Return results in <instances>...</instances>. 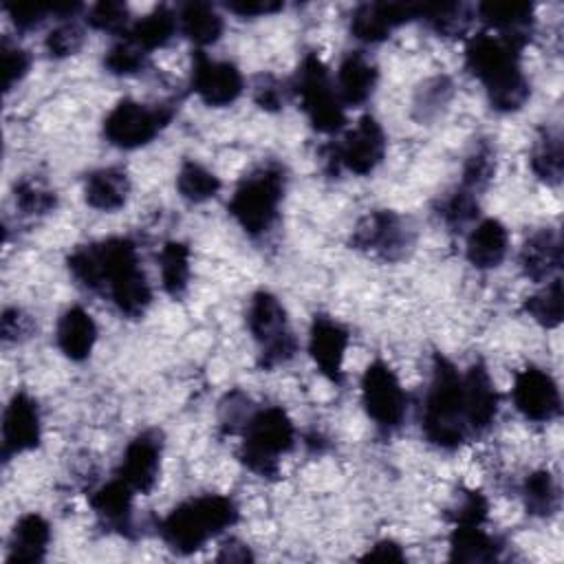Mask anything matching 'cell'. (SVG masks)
I'll return each mask as SVG.
<instances>
[{
    "label": "cell",
    "instance_id": "1",
    "mask_svg": "<svg viewBox=\"0 0 564 564\" xmlns=\"http://www.w3.org/2000/svg\"><path fill=\"white\" fill-rule=\"evenodd\" d=\"M66 264L84 289L106 291L121 315L137 319L148 311L152 289L130 238H108L77 247Z\"/></svg>",
    "mask_w": 564,
    "mask_h": 564
},
{
    "label": "cell",
    "instance_id": "2",
    "mask_svg": "<svg viewBox=\"0 0 564 564\" xmlns=\"http://www.w3.org/2000/svg\"><path fill=\"white\" fill-rule=\"evenodd\" d=\"M522 48L498 33H478L467 42L465 64L482 82L491 108L500 112L520 110L529 99L531 88L520 66Z\"/></svg>",
    "mask_w": 564,
    "mask_h": 564
},
{
    "label": "cell",
    "instance_id": "3",
    "mask_svg": "<svg viewBox=\"0 0 564 564\" xmlns=\"http://www.w3.org/2000/svg\"><path fill=\"white\" fill-rule=\"evenodd\" d=\"M421 430L441 449H456L469 436L463 375L443 355H434L432 379L421 410Z\"/></svg>",
    "mask_w": 564,
    "mask_h": 564
},
{
    "label": "cell",
    "instance_id": "4",
    "mask_svg": "<svg viewBox=\"0 0 564 564\" xmlns=\"http://www.w3.org/2000/svg\"><path fill=\"white\" fill-rule=\"evenodd\" d=\"M238 520V507L231 498L205 494L174 507L161 522L163 542L181 555L198 551L207 540L223 533Z\"/></svg>",
    "mask_w": 564,
    "mask_h": 564
},
{
    "label": "cell",
    "instance_id": "5",
    "mask_svg": "<svg viewBox=\"0 0 564 564\" xmlns=\"http://www.w3.org/2000/svg\"><path fill=\"white\" fill-rule=\"evenodd\" d=\"M284 187V167L278 163H262L238 183L227 209L245 234L262 236L278 218Z\"/></svg>",
    "mask_w": 564,
    "mask_h": 564
},
{
    "label": "cell",
    "instance_id": "6",
    "mask_svg": "<svg viewBox=\"0 0 564 564\" xmlns=\"http://www.w3.org/2000/svg\"><path fill=\"white\" fill-rule=\"evenodd\" d=\"M295 427L280 405H267L249 414L242 425L240 460L258 476H275L280 458L291 452Z\"/></svg>",
    "mask_w": 564,
    "mask_h": 564
},
{
    "label": "cell",
    "instance_id": "7",
    "mask_svg": "<svg viewBox=\"0 0 564 564\" xmlns=\"http://www.w3.org/2000/svg\"><path fill=\"white\" fill-rule=\"evenodd\" d=\"M293 90L302 101V110L306 112L311 126L319 132H337L346 123L344 115V104L333 88V82L328 77V68L324 62L315 55L308 53L304 55L302 64L297 66L295 79H293Z\"/></svg>",
    "mask_w": 564,
    "mask_h": 564
},
{
    "label": "cell",
    "instance_id": "8",
    "mask_svg": "<svg viewBox=\"0 0 564 564\" xmlns=\"http://www.w3.org/2000/svg\"><path fill=\"white\" fill-rule=\"evenodd\" d=\"M247 324L253 339L260 346V357H258L260 368L271 370L275 366L286 364L295 355L297 344L289 328L284 306L273 293L258 291L251 297V304L247 311Z\"/></svg>",
    "mask_w": 564,
    "mask_h": 564
},
{
    "label": "cell",
    "instance_id": "9",
    "mask_svg": "<svg viewBox=\"0 0 564 564\" xmlns=\"http://www.w3.org/2000/svg\"><path fill=\"white\" fill-rule=\"evenodd\" d=\"M174 117V106H145L134 99H121L104 119V137L110 145L134 150L150 143Z\"/></svg>",
    "mask_w": 564,
    "mask_h": 564
},
{
    "label": "cell",
    "instance_id": "10",
    "mask_svg": "<svg viewBox=\"0 0 564 564\" xmlns=\"http://www.w3.org/2000/svg\"><path fill=\"white\" fill-rule=\"evenodd\" d=\"M361 403L366 414L383 432L397 430L408 410V397L394 375L383 361H372L361 377Z\"/></svg>",
    "mask_w": 564,
    "mask_h": 564
},
{
    "label": "cell",
    "instance_id": "11",
    "mask_svg": "<svg viewBox=\"0 0 564 564\" xmlns=\"http://www.w3.org/2000/svg\"><path fill=\"white\" fill-rule=\"evenodd\" d=\"M386 154V134L379 121L370 115H364L355 128L344 137L341 143L330 148V154L326 156L328 167L337 172L339 167H346L352 174H370Z\"/></svg>",
    "mask_w": 564,
    "mask_h": 564
},
{
    "label": "cell",
    "instance_id": "12",
    "mask_svg": "<svg viewBox=\"0 0 564 564\" xmlns=\"http://www.w3.org/2000/svg\"><path fill=\"white\" fill-rule=\"evenodd\" d=\"M350 242L355 249L375 253L383 260H399L412 247L414 231L399 214L379 209L357 223Z\"/></svg>",
    "mask_w": 564,
    "mask_h": 564
},
{
    "label": "cell",
    "instance_id": "13",
    "mask_svg": "<svg viewBox=\"0 0 564 564\" xmlns=\"http://www.w3.org/2000/svg\"><path fill=\"white\" fill-rule=\"evenodd\" d=\"M192 88L207 106L220 108L234 104L240 97L245 82L236 64L212 59L198 51L192 57Z\"/></svg>",
    "mask_w": 564,
    "mask_h": 564
},
{
    "label": "cell",
    "instance_id": "14",
    "mask_svg": "<svg viewBox=\"0 0 564 564\" xmlns=\"http://www.w3.org/2000/svg\"><path fill=\"white\" fill-rule=\"evenodd\" d=\"M511 394L518 412L529 421H553L562 412V399L555 379L535 366H529L516 375Z\"/></svg>",
    "mask_w": 564,
    "mask_h": 564
},
{
    "label": "cell",
    "instance_id": "15",
    "mask_svg": "<svg viewBox=\"0 0 564 564\" xmlns=\"http://www.w3.org/2000/svg\"><path fill=\"white\" fill-rule=\"evenodd\" d=\"M42 425L37 401L26 392H15L4 408L2 416V456L11 458L15 454L29 452L40 445Z\"/></svg>",
    "mask_w": 564,
    "mask_h": 564
},
{
    "label": "cell",
    "instance_id": "16",
    "mask_svg": "<svg viewBox=\"0 0 564 564\" xmlns=\"http://www.w3.org/2000/svg\"><path fill=\"white\" fill-rule=\"evenodd\" d=\"M161 449L163 441L159 432L148 430L137 434L121 456L117 476L126 480L134 489V494L152 491L161 469Z\"/></svg>",
    "mask_w": 564,
    "mask_h": 564
},
{
    "label": "cell",
    "instance_id": "17",
    "mask_svg": "<svg viewBox=\"0 0 564 564\" xmlns=\"http://www.w3.org/2000/svg\"><path fill=\"white\" fill-rule=\"evenodd\" d=\"M348 348V330L328 315H315L308 330V352L319 372L333 381L344 379V355Z\"/></svg>",
    "mask_w": 564,
    "mask_h": 564
},
{
    "label": "cell",
    "instance_id": "18",
    "mask_svg": "<svg viewBox=\"0 0 564 564\" xmlns=\"http://www.w3.org/2000/svg\"><path fill=\"white\" fill-rule=\"evenodd\" d=\"M416 18V4L412 2H366L359 4L350 18V33L368 44H377L390 35V31L403 22Z\"/></svg>",
    "mask_w": 564,
    "mask_h": 564
},
{
    "label": "cell",
    "instance_id": "19",
    "mask_svg": "<svg viewBox=\"0 0 564 564\" xmlns=\"http://www.w3.org/2000/svg\"><path fill=\"white\" fill-rule=\"evenodd\" d=\"M465 388V416L469 434L487 432L498 416V392L482 364H474L463 375Z\"/></svg>",
    "mask_w": 564,
    "mask_h": 564
},
{
    "label": "cell",
    "instance_id": "20",
    "mask_svg": "<svg viewBox=\"0 0 564 564\" xmlns=\"http://www.w3.org/2000/svg\"><path fill=\"white\" fill-rule=\"evenodd\" d=\"M59 350L70 361H84L90 357L95 339H97V324L93 315L82 306H70L62 313L55 333Z\"/></svg>",
    "mask_w": 564,
    "mask_h": 564
},
{
    "label": "cell",
    "instance_id": "21",
    "mask_svg": "<svg viewBox=\"0 0 564 564\" xmlns=\"http://www.w3.org/2000/svg\"><path fill=\"white\" fill-rule=\"evenodd\" d=\"M478 15L502 37H509L522 46H527L531 40L533 4L529 2H482L478 7Z\"/></svg>",
    "mask_w": 564,
    "mask_h": 564
},
{
    "label": "cell",
    "instance_id": "22",
    "mask_svg": "<svg viewBox=\"0 0 564 564\" xmlns=\"http://www.w3.org/2000/svg\"><path fill=\"white\" fill-rule=\"evenodd\" d=\"M377 86V66L361 51H350L337 68V95L346 106L364 104Z\"/></svg>",
    "mask_w": 564,
    "mask_h": 564
},
{
    "label": "cell",
    "instance_id": "23",
    "mask_svg": "<svg viewBox=\"0 0 564 564\" xmlns=\"http://www.w3.org/2000/svg\"><path fill=\"white\" fill-rule=\"evenodd\" d=\"M509 249V231L496 218L480 220L467 236V260L476 269H494L498 267Z\"/></svg>",
    "mask_w": 564,
    "mask_h": 564
},
{
    "label": "cell",
    "instance_id": "24",
    "mask_svg": "<svg viewBox=\"0 0 564 564\" xmlns=\"http://www.w3.org/2000/svg\"><path fill=\"white\" fill-rule=\"evenodd\" d=\"M562 267V245L553 229L535 231L520 251V269L535 282L549 280Z\"/></svg>",
    "mask_w": 564,
    "mask_h": 564
},
{
    "label": "cell",
    "instance_id": "25",
    "mask_svg": "<svg viewBox=\"0 0 564 564\" xmlns=\"http://www.w3.org/2000/svg\"><path fill=\"white\" fill-rule=\"evenodd\" d=\"M132 496L134 489L117 476L90 496V507L106 527L119 529L123 533L130 529L132 520Z\"/></svg>",
    "mask_w": 564,
    "mask_h": 564
},
{
    "label": "cell",
    "instance_id": "26",
    "mask_svg": "<svg viewBox=\"0 0 564 564\" xmlns=\"http://www.w3.org/2000/svg\"><path fill=\"white\" fill-rule=\"evenodd\" d=\"M51 540V527L40 513L22 516L9 538L7 562H40Z\"/></svg>",
    "mask_w": 564,
    "mask_h": 564
},
{
    "label": "cell",
    "instance_id": "27",
    "mask_svg": "<svg viewBox=\"0 0 564 564\" xmlns=\"http://www.w3.org/2000/svg\"><path fill=\"white\" fill-rule=\"evenodd\" d=\"M130 192V181L119 167H101L86 176L84 198L90 207L101 212H115L123 207Z\"/></svg>",
    "mask_w": 564,
    "mask_h": 564
},
{
    "label": "cell",
    "instance_id": "28",
    "mask_svg": "<svg viewBox=\"0 0 564 564\" xmlns=\"http://www.w3.org/2000/svg\"><path fill=\"white\" fill-rule=\"evenodd\" d=\"M502 544L480 529V524H456L449 535V560L454 562H494Z\"/></svg>",
    "mask_w": 564,
    "mask_h": 564
},
{
    "label": "cell",
    "instance_id": "29",
    "mask_svg": "<svg viewBox=\"0 0 564 564\" xmlns=\"http://www.w3.org/2000/svg\"><path fill=\"white\" fill-rule=\"evenodd\" d=\"M178 26L189 42L198 46H209L223 35L225 22H223V15L212 4L187 2L178 13Z\"/></svg>",
    "mask_w": 564,
    "mask_h": 564
},
{
    "label": "cell",
    "instance_id": "30",
    "mask_svg": "<svg viewBox=\"0 0 564 564\" xmlns=\"http://www.w3.org/2000/svg\"><path fill=\"white\" fill-rule=\"evenodd\" d=\"M176 26H178V18L174 15V11H170L167 7H156L148 15L139 18L128 29L126 35H128V40H132L139 48H143L150 55V51L161 48L172 40Z\"/></svg>",
    "mask_w": 564,
    "mask_h": 564
},
{
    "label": "cell",
    "instance_id": "31",
    "mask_svg": "<svg viewBox=\"0 0 564 564\" xmlns=\"http://www.w3.org/2000/svg\"><path fill=\"white\" fill-rule=\"evenodd\" d=\"M161 284L172 297H181L189 284V247L178 240L163 245L159 253Z\"/></svg>",
    "mask_w": 564,
    "mask_h": 564
},
{
    "label": "cell",
    "instance_id": "32",
    "mask_svg": "<svg viewBox=\"0 0 564 564\" xmlns=\"http://www.w3.org/2000/svg\"><path fill=\"white\" fill-rule=\"evenodd\" d=\"M416 18L425 20L438 35L458 37L469 26V9L460 2H421Z\"/></svg>",
    "mask_w": 564,
    "mask_h": 564
},
{
    "label": "cell",
    "instance_id": "33",
    "mask_svg": "<svg viewBox=\"0 0 564 564\" xmlns=\"http://www.w3.org/2000/svg\"><path fill=\"white\" fill-rule=\"evenodd\" d=\"M176 189L189 203H203L218 194L220 178L196 161H185L176 174Z\"/></svg>",
    "mask_w": 564,
    "mask_h": 564
},
{
    "label": "cell",
    "instance_id": "34",
    "mask_svg": "<svg viewBox=\"0 0 564 564\" xmlns=\"http://www.w3.org/2000/svg\"><path fill=\"white\" fill-rule=\"evenodd\" d=\"M524 311L531 319H535L544 328H555L562 322L564 311V293H562V280H551L544 289L529 295L524 300Z\"/></svg>",
    "mask_w": 564,
    "mask_h": 564
},
{
    "label": "cell",
    "instance_id": "35",
    "mask_svg": "<svg viewBox=\"0 0 564 564\" xmlns=\"http://www.w3.org/2000/svg\"><path fill=\"white\" fill-rule=\"evenodd\" d=\"M531 170L549 185L562 181V139L553 130H544L531 154Z\"/></svg>",
    "mask_w": 564,
    "mask_h": 564
},
{
    "label": "cell",
    "instance_id": "36",
    "mask_svg": "<svg viewBox=\"0 0 564 564\" xmlns=\"http://www.w3.org/2000/svg\"><path fill=\"white\" fill-rule=\"evenodd\" d=\"M522 498H524V507L531 516H540L546 518L557 509V485L553 480V476L549 471H533L531 476H527L524 485H522Z\"/></svg>",
    "mask_w": 564,
    "mask_h": 564
},
{
    "label": "cell",
    "instance_id": "37",
    "mask_svg": "<svg viewBox=\"0 0 564 564\" xmlns=\"http://www.w3.org/2000/svg\"><path fill=\"white\" fill-rule=\"evenodd\" d=\"M496 172V154L487 141H480L463 165V185L469 192H480L494 178Z\"/></svg>",
    "mask_w": 564,
    "mask_h": 564
},
{
    "label": "cell",
    "instance_id": "38",
    "mask_svg": "<svg viewBox=\"0 0 564 564\" xmlns=\"http://www.w3.org/2000/svg\"><path fill=\"white\" fill-rule=\"evenodd\" d=\"M57 205V196L37 178H22L15 183V207L24 216H42L53 212Z\"/></svg>",
    "mask_w": 564,
    "mask_h": 564
},
{
    "label": "cell",
    "instance_id": "39",
    "mask_svg": "<svg viewBox=\"0 0 564 564\" xmlns=\"http://www.w3.org/2000/svg\"><path fill=\"white\" fill-rule=\"evenodd\" d=\"M438 216L443 218V223L449 227V229H463L465 225H469L476 216H478V200H476V194L465 189V187H458L456 192H452L449 196L443 198L441 203V209H438Z\"/></svg>",
    "mask_w": 564,
    "mask_h": 564
},
{
    "label": "cell",
    "instance_id": "40",
    "mask_svg": "<svg viewBox=\"0 0 564 564\" xmlns=\"http://www.w3.org/2000/svg\"><path fill=\"white\" fill-rule=\"evenodd\" d=\"M148 64V53L143 48H139L132 40H121L117 42L104 57V66L108 68V73L112 75H134L139 70H143V66Z\"/></svg>",
    "mask_w": 564,
    "mask_h": 564
},
{
    "label": "cell",
    "instance_id": "41",
    "mask_svg": "<svg viewBox=\"0 0 564 564\" xmlns=\"http://www.w3.org/2000/svg\"><path fill=\"white\" fill-rule=\"evenodd\" d=\"M88 24L93 29L106 31V33H128L130 24V11L128 4L115 2V0H101L88 9Z\"/></svg>",
    "mask_w": 564,
    "mask_h": 564
},
{
    "label": "cell",
    "instance_id": "42",
    "mask_svg": "<svg viewBox=\"0 0 564 564\" xmlns=\"http://www.w3.org/2000/svg\"><path fill=\"white\" fill-rule=\"evenodd\" d=\"M82 44H84V31L73 20H66L53 26L44 40V46L51 57H68L77 53Z\"/></svg>",
    "mask_w": 564,
    "mask_h": 564
},
{
    "label": "cell",
    "instance_id": "43",
    "mask_svg": "<svg viewBox=\"0 0 564 564\" xmlns=\"http://www.w3.org/2000/svg\"><path fill=\"white\" fill-rule=\"evenodd\" d=\"M31 66V55L9 40H2V86L9 93L26 73Z\"/></svg>",
    "mask_w": 564,
    "mask_h": 564
},
{
    "label": "cell",
    "instance_id": "44",
    "mask_svg": "<svg viewBox=\"0 0 564 564\" xmlns=\"http://www.w3.org/2000/svg\"><path fill=\"white\" fill-rule=\"evenodd\" d=\"M489 505L480 491H467L458 505L454 507V513L449 516L456 524H482L487 518Z\"/></svg>",
    "mask_w": 564,
    "mask_h": 564
},
{
    "label": "cell",
    "instance_id": "45",
    "mask_svg": "<svg viewBox=\"0 0 564 564\" xmlns=\"http://www.w3.org/2000/svg\"><path fill=\"white\" fill-rule=\"evenodd\" d=\"M452 95V84L447 77H434L425 86H421L419 97H416V108L423 110V117L430 112H436L441 106L447 104Z\"/></svg>",
    "mask_w": 564,
    "mask_h": 564
},
{
    "label": "cell",
    "instance_id": "46",
    "mask_svg": "<svg viewBox=\"0 0 564 564\" xmlns=\"http://www.w3.org/2000/svg\"><path fill=\"white\" fill-rule=\"evenodd\" d=\"M33 330L31 317L20 308H4L2 313V339L7 344H18L26 339Z\"/></svg>",
    "mask_w": 564,
    "mask_h": 564
},
{
    "label": "cell",
    "instance_id": "47",
    "mask_svg": "<svg viewBox=\"0 0 564 564\" xmlns=\"http://www.w3.org/2000/svg\"><path fill=\"white\" fill-rule=\"evenodd\" d=\"M7 11L13 20V24L22 31L35 29L40 26L48 13H53V4L44 7V4H7Z\"/></svg>",
    "mask_w": 564,
    "mask_h": 564
},
{
    "label": "cell",
    "instance_id": "48",
    "mask_svg": "<svg viewBox=\"0 0 564 564\" xmlns=\"http://www.w3.org/2000/svg\"><path fill=\"white\" fill-rule=\"evenodd\" d=\"M253 99L262 110H280L284 104V88L275 77L264 75L256 84Z\"/></svg>",
    "mask_w": 564,
    "mask_h": 564
},
{
    "label": "cell",
    "instance_id": "49",
    "mask_svg": "<svg viewBox=\"0 0 564 564\" xmlns=\"http://www.w3.org/2000/svg\"><path fill=\"white\" fill-rule=\"evenodd\" d=\"M282 7H284L282 2H273V0H231V2H227V9L242 15V18L275 13Z\"/></svg>",
    "mask_w": 564,
    "mask_h": 564
},
{
    "label": "cell",
    "instance_id": "50",
    "mask_svg": "<svg viewBox=\"0 0 564 564\" xmlns=\"http://www.w3.org/2000/svg\"><path fill=\"white\" fill-rule=\"evenodd\" d=\"M364 560H375V562H403L405 553L401 551V546L392 540H381L377 542L366 555Z\"/></svg>",
    "mask_w": 564,
    "mask_h": 564
},
{
    "label": "cell",
    "instance_id": "51",
    "mask_svg": "<svg viewBox=\"0 0 564 564\" xmlns=\"http://www.w3.org/2000/svg\"><path fill=\"white\" fill-rule=\"evenodd\" d=\"M240 546H242V544H234V542H231V544H225L223 551H220V555H218V560H220V562H227V560H229V562H247V560H251L249 549L238 553Z\"/></svg>",
    "mask_w": 564,
    "mask_h": 564
}]
</instances>
